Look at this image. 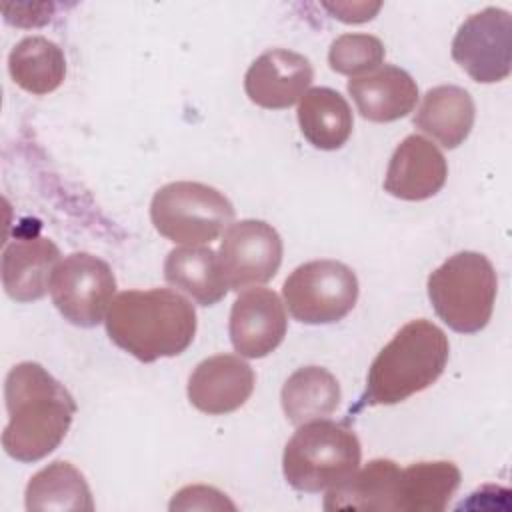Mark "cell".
I'll return each mask as SVG.
<instances>
[{"label":"cell","instance_id":"1","mask_svg":"<svg viewBox=\"0 0 512 512\" xmlns=\"http://www.w3.org/2000/svg\"><path fill=\"white\" fill-rule=\"evenodd\" d=\"M8 424L2 432L4 452L18 462H38L64 440L76 414V402L38 362H20L4 382Z\"/></svg>","mask_w":512,"mask_h":512},{"label":"cell","instance_id":"2","mask_svg":"<svg viewBox=\"0 0 512 512\" xmlns=\"http://www.w3.org/2000/svg\"><path fill=\"white\" fill-rule=\"evenodd\" d=\"M196 324L192 302L168 288L120 292L106 312L110 340L140 362L182 354Z\"/></svg>","mask_w":512,"mask_h":512},{"label":"cell","instance_id":"3","mask_svg":"<svg viewBox=\"0 0 512 512\" xmlns=\"http://www.w3.org/2000/svg\"><path fill=\"white\" fill-rule=\"evenodd\" d=\"M448 356L442 328L424 318L404 324L370 364L362 404H398L426 390L442 376Z\"/></svg>","mask_w":512,"mask_h":512},{"label":"cell","instance_id":"4","mask_svg":"<svg viewBox=\"0 0 512 512\" xmlns=\"http://www.w3.org/2000/svg\"><path fill=\"white\" fill-rule=\"evenodd\" d=\"M360 440L344 424L310 420L298 426L286 442L282 470L286 482L298 492H322L358 470Z\"/></svg>","mask_w":512,"mask_h":512},{"label":"cell","instance_id":"5","mask_svg":"<svg viewBox=\"0 0 512 512\" xmlns=\"http://www.w3.org/2000/svg\"><path fill=\"white\" fill-rule=\"evenodd\" d=\"M496 292V270L480 252H458L428 276V298L438 318L460 334L486 328Z\"/></svg>","mask_w":512,"mask_h":512},{"label":"cell","instance_id":"6","mask_svg":"<svg viewBox=\"0 0 512 512\" xmlns=\"http://www.w3.org/2000/svg\"><path fill=\"white\" fill-rule=\"evenodd\" d=\"M150 218L164 238L188 246L210 244L234 218L232 202L202 182H170L156 190Z\"/></svg>","mask_w":512,"mask_h":512},{"label":"cell","instance_id":"7","mask_svg":"<svg viewBox=\"0 0 512 512\" xmlns=\"http://www.w3.org/2000/svg\"><path fill=\"white\" fill-rule=\"evenodd\" d=\"M282 296L298 322L332 324L352 312L358 300V278L338 260H310L284 280Z\"/></svg>","mask_w":512,"mask_h":512},{"label":"cell","instance_id":"8","mask_svg":"<svg viewBox=\"0 0 512 512\" xmlns=\"http://www.w3.org/2000/svg\"><path fill=\"white\" fill-rule=\"evenodd\" d=\"M114 292L112 268L88 252H74L60 260L50 280L54 306L70 324L80 328H92L104 320Z\"/></svg>","mask_w":512,"mask_h":512},{"label":"cell","instance_id":"9","mask_svg":"<svg viewBox=\"0 0 512 512\" xmlns=\"http://www.w3.org/2000/svg\"><path fill=\"white\" fill-rule=\"evenodd\" d=\"M454 62L480 84H494L512 70V16L508 10L488 6L468 16L454 40Z\"/></svg>","mask_w":512,"mask_h":512},{"label":"cell","instance_id":"10","mask_svg":"<svg viewBox=\"0 0 512 512\" xmlns=\"http://www.w3.org/2000/svg\"><path fill=\"white\" fill-rule=\"evenodd\" d=\"M218 260L230 290L264 284L282 264V238L264 220L234 222L224 232Z\"/></svg>","mask_w":512,"mask_h":512},{"label":"cell","instance_id":"11","mask_svg":"<svg viewBox=\"0 0 512 512\" xmlns=\"http://www.w3.org/2000/svg\"><path fill=\"white\" fill-rule=\"evenodd\" d=\"M288 320L282 300L268 288L242 292L230 310V340L234 350L246 358H264L274 352L286 336Z\"/></svg>","mask_w":512,"mask_h":512},{"label":"cell","instance_id":"12","mask_svg":"<svg viewBox=\"0 0 512 512\" xmlns=\"http://www.w3.org/2000/svg\"><path fill=\"white\" fill-rule=\"evenodd\" d=\"M314 80L310 60L294 50L272 48L262 52L246 70V96L262 108L282 110L296 104Z\"/></svg>","mask_w":512,"mask_h":512},{"label":"cell","instance_id":"13","mask_svg":"<svg viewBox=\"0 0 512 512\" xmlns=\"http://www.w3.org/2000/svg\"><path fill=\"white\" fill-rule=\"evenodd\" d=\"M254 370L234 354L202 360L188 378V400L204 414L220 416L246 404L254 390Z\"/></svg>","mask_w":512,"mask_h":512},{"label":"cell","instance_id":"14","mask_svg":"<svg viewBox=\"0 0 512 512\" xmlns=\"http://www.w3.org/2000/svg\"><path fill=\"white\" fill-rule=\"evenodd\" d=\"M444 154L424 136L410 134L394 150L384 176V190L400 200L420 202L438 194L446 182Z\"/></svg>","mask_w":512,"mask_h":512},{"label":"cell","instance_id":"15","mask_svg":"<svg viewBox=\"0 0 512 512\" xmlns=\"http://www.w3.org/2000/svg\"><path fill=\"white\" fill-rule=\"evenodd\" d=\"M60 264L58 246L42 236L20 238L2 252V286L16 302L40 300Z\"/></svg>","mask_w":512,"mask_h":512},{"label":"cell","instance_id":"16","mask_svg":"<svg viewBox=\"0 0 512 512\" xmlns=\"http://www.w3.org/2000/svg\"><path fill=\"white\" fill-rule=\"evenodd\" d=\"M348 94L362 118L394 122L408 116L418 102L416 80L402 68L384 64L364 76L348 80Z\"/></svg>","mask_w":512,"mask_h":512},{"label":"cell","instance_id":"17","mask_svg":"<svg viewBox=\"0 0 512 512\" xmlns=\"http://www.w3.org/2000/svg\"><path fill=\"white\" fill-rule=\"evenodd\" d=\"M402 468L386 458L370 460L340 484L328 488L324 510L400 512Z\"/></svg>","mask_w":512,"mask_h":512},{"label":"cell","instance_id":"18","mask_svg":"<svg viewBox=\"0 0 512 512\" xmlns=\"http://www.w3.org/2000/svg\"><path fill=\"white\" fill-rule=\"evenodd\" d=\"M474 116L476 108L470 92L454 84H444L424 94L414 116V126L452 150L468 138Z\"/></svg>","mask_w":512,"mask_h":512},{"label":"cell","instance_id":"19","mask_svg":"<svg viewBox=\"0 0 512 512\" xmlns=\"http://www.w3.org/2000/svg\"><path fill=\"white\" fill-rule=\"evenodd\" d=\"M30 512H92L94 500L84 474L64 460L38 470L24 492Z\"/></svg>","mask_w":512,"mask_h":512},{"label":"cell","instance_id":"20","mask_svg":"<svg viewBox=\"0 0 512 512\" xmlns=\"http://www.w3.org/2000/svg\"><path fill=\"white\" fill-rule=\"evenodd\" d=\"M164 278L174 288L192 296L200 306L218 304L230 290L218 254L206 246H182L168 252Z\"/></svg>","mask_w":512,"mask_h":512},{"label":"cell","instance_id":"21","mask_svg":"<svg viewBox=\"0 0 512 512\" xmlns=\"http://www.w3.org/2000/svg\"><path fill=\"white\" fill-rule=\"evenodd\" d=\"M298 124L304 138L318 150L342 148L354 126L346 98L326 86L308 90L298 104Z\"/></svg>","mask_w":512,"mask_h":512},{"label":"cell","instance_id":"22","mask_svg":"<svg viewBox=\"0 0 512 512\" xmlns=\"http://www.w3.org/2000/svg\"><path fill=\"white\" fill-rule=\"evenodd\" d=\"M342 392L336 376L322 366H302L288 376L280 400L286 418L300 426L330 416L340 404Z\"/></svg>","mask_w":512,"mask_h":512},{"label":"cell","instance_id":"23","mask_svg":"<svg viewBox=\"0 0 512 512\" xmlns=\"http://www.w3.org/2000/svg\"><path fill=\"white\" fill-rule=\"evenodd\" d=\"M8 72L22 90L42 96L64 82L66 58L56 42L44 36H26L10 50Z\"/></svg>","mask_w":512,"mask_h":512},{"label":"cell","instance_id":"24","mask_svg":"<svg viewBox=\"0 0 512 512\" xmlns=\"http://www.w3.org/2000/svg\"><path fill=\"white\" fill-rule=\"evenodd\" d=\"M462 474L446 460L416 462L400 472V512H442Z\"/></svg>","mask_w":512,"mask_h":512},{"label":"cell","instance_id":"25","mask_svg":"<svg viewBox=\"0 0 512 512\" xmlns=\"http://www.w3.org/2000/svg\"><path fill=\"white\" fill-rule=\"evenodd\" d=\"M386 50L380 38L372 34H342L328 50V64L334 72L358 78L384 62Z\"/></svg>","mask_w":512,"mask_h":512},{"label":"cell","instance_id":"26","mask_svg":"<svg viewBox=\"0 0 512 512\" xmlns=\"http://www.w3.org/2000/svg\"><path fill=\"white\" fill-rule=\"evenodd\" d=\"M236 510V506L216 488L210 486H186L170 502V510Z\"/></svg>","mask_w":512,"mask_h":512}]
</instances>
